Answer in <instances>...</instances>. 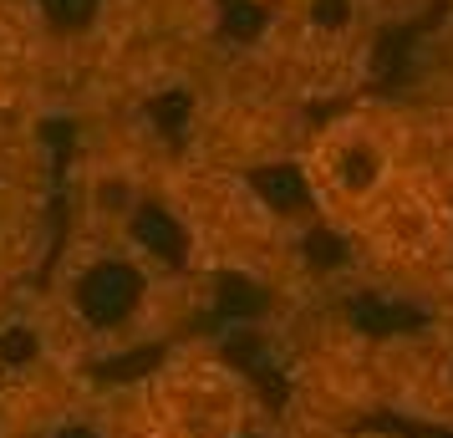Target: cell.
<instances>
[{"instance_id": "6da1fadb", "label": "cell", "mask_w": 453, "mask_h": 438, "mask_svg": "<svg viewBox=\"0 0 453 438\" xmlns=\"http://www.w3.org/2000/svg\"><path fill=\"white\" fill-rule=\"evenodd\" d=\"M412 127L382 103L336 112L311 138L301 173L311 199L336 219H372L403 199L412 173Z\"/></svg>"}, {"instance_id": "7a4b0ae2", "label": "cell", "mask_w": 453, "mask_h": 438, "mask_svg": "<svg viewBox=\"0 0 453 438\" xmlns=\"http://www.w3.org/2000/svg\"><path fill=\"white\" fill-rule=\"evenodd\" d=\"M158 296H164V265L138 234L82 230L57 265L51 311L82 336H118L143 327Z\"/></svg>"}, {"instance_id": "3957f363", "label": "cell", "mask_w": 453, "mask_h": 438, "mask_svg": "<svg viewBox=\"0 0 453 438\" xmlns=\"http://www.w3.org/2000/svg\"><path fill=\"white\" fill-rule=\"evenodd\" d=\"M280 21V46H290L296 62L336 72L367 51L372 36V0H296L275 11Z\"/></svg>"}, {"instance_id": "277c9868", "label": "cell", "mask_w": 453, "mask_h": 438, "mask_svg": "<svg viewBox=\"0 0 453 438\" xmlns=\"http://www.w3.org/2000/svg\"><path fill=\"white\" fill-rule=\"evenodd\" d=\"M255 5H270V11H286V5H296V0H255Z\"/></svg>"}]
</instances>
